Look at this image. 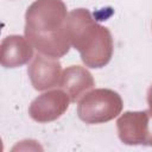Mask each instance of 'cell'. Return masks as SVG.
Here are the masks:
<instances>
[{"instance_id":"cell-1","label":"cell","mask_w":152,"mask_h":152,"mask_svg":"<svg viewBox=\"0 0 152 152\" xmlns=\"http://www.w3.org/2000/svg\"><path fill=\"white\" fill-rule=\"evenodd\" d=\"M66 6L62 0H36L25 13V37L42 55L59 58L71 44L66 34Z\"/></svg>"},{"instance_id":"cell-2","label":"cell","mask_w":152,"mask_h":152,"mask_svg":"<svg viewBox=\"0 0 152 152\" xmlns=\"http://www.w3.org/2000/svg\"><path fill=\"white\" fill-rule=\"evenodd\" d=\"M65 30L71 46L87 66L99 69L109 63L113 56L110 31L97 24L88 10L76 8L68 13Z\"/></svg>"},{"instance_id":"cell-3","label":"cell","mask_w":152,"mask_h":152,"mask_svg":"<svg viewBox=\"0 0 152 152\" xmlns=\"http://www.w3.org/2000/svg\"><path fill=\"white\" fill-rule=\"evenodd\" d=\"M122 110L121 96L112 89H94L78 102V118L86 124H103L116 118Z\"/></svg>"},{"instance_id":"cell-4","label":"cell","mask_w":152,"mask_h":152,"mask_svg":"<svg viewBox=\"0 0 152 152\" xmlns=\"http://www.w3.org/2000/svg\"><path fill=\"white\" fill-rule=\"evenodd\" d=\"M118 135L126 145L152 146V112H126L116 121Z\"/></svg>"},{"instance_id":"cell-5","label":"cell","mask_w":152,"mask_h":152,"mask_svg":"<svg viewBox=\"0 0 152 152\" xmlns=\"http://www.w3.org/2000/svg\"><path fill=\"white\" fill-rule=\"evenodd\" d=\"M70 99L63 90H50L36 97L30 107L28 114L37 122H50L62 116L68 107Z\"/></svg>"},{"instance_id":"cell-6","label":"cell","mask_w":152,"mask_h":152,"mask_svg":"<svg viewBox=\"0 0 152 152\" xmlns=\"http://www.w3.org/2000/svg\"><path fill=\"white\" fill-rule=\"evenodd\" d=\"M27 74L36 90H48L59 86L62 78V65L57 58L37 55L28 65Z\"/></svg>"},{"instance_id":"cell-7","label":"cell","mask_w":152,"mask_h":152,"mask_svg":"<svg viewBox=\"0 0 152 152\" xmlns=\"http://www.w3.org/2000/svg\"><path fill=\"white\" fill-rule=\"evenodd\" d=\"M30 42L17 34L7 36L0 46V63L5 68H18L26 64L33 57Z\"/></svg>"},{"instance_id":"cell-8","label":"cell","mask_w":152,"mask_h":152,"mask_svg":"<svg viewBox=\"0 0 152 152\" xmlns=\"http://www.w3.org/2000/svg\"><path fill=\"white\" fill-rule=\"evenodd\" d=\"M95 82L91 74L83 66L71 65L62 72L59 87L69 96L71 102H76L83 95H86Z\"/></svg>"},{"instance_id":"cell-9","label":"cell","mask_w":152,"mask_h":152,"mask_svg":"<svg viewBox=\"0 0 152 152\" xmlns=\"http://www.w3.org/2000/svg\"><path fill=\"white\" fill-rule=\"evenodd\" d=\"M147 103H148L150 110L152 112V84H151V87L147 90Z\"/></svg>"}]
</instances>
